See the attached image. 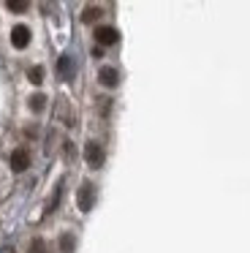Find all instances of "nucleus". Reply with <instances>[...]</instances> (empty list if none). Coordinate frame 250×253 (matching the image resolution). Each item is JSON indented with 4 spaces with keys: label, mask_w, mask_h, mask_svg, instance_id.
<instances>
[{
    "label": "nucleus",
    "mask_w": 250,
    "mask_h": 253,
    "mask_svg": "<svg viewBox=\"0 0 250 253\" xmlns=\"http://www.w3.org/2000/svg\"><path fill=\"white\" fill-rule=\"evenodd\" d=\"M76 204H79L82 212H90V210H92V204H95V185H92V182H82V185H79Z\"/></svg>",
    "instance_id": "1"
},
{
    "label": "nucleus",
    "mask_w": 250,
    "mask_h": 253,
    "mask_svg": "<svg viewBox=\"0 0 250 253\" xmlns=\"http://www.w3.org/2000/svg\"><path fill=\"white\" fill-rule=\"evenodd\" d=\"M84 158H87V164H90L92 169H101L106 153H103V147H101L98 142H87V144H84Z\"/></svg>",
    "instance_id": "2"
},
{
    "label": "nucleus",
    "mask_w": 250,
    "mask_h": 253,
    "mask_svg": "<svg viewBox=\"0 0 250 253\" xmlns=\"http://www.w3.org/2000/svg\"><path fill=\"white\" fill-rule=\"evenodd\" d=\"M95 41L98 46H114L120 41V33L114 28H109V25H101V28H95Z\"/></svg>",
    "instance_id": "3"
},
{
    "label": "nucleus",
    "mask_w": 250,
    "mask_h": 253,
    "mask_svg": "<svg viewBox=\"0 0 250 253\" xmlns=\"http://www.w3.org/2000/svg\"><path fill=\"white\" fill-rule=\"evenodd\" d=\"M27 166H30V153H27L25 147H16L14 153H11V169L19 174V171H25Z\"/></svg>",
    "instance_id": "4"
},
{
    "label": "nucleus",
    "mask_w": 250,
    "mask_h": 253,
    "mask_svg": "<svg viewBox=\"0 0 250 253\" xmlns=\"http://www.w3.org/2000/svg\"><path fill=\"white\" fill-rule=\"evenodd\" d=\"M11 44H14V49H27V44H30V30L25 25H16L11 30Z\"/></svg>",
    "instance_id": "5"
},
{
    "label": "nucleus",
    "mask_w": 250,
    "mask_h": 253,
    "mask_svg": "<svg viewBox=\"0 0 250 253\" xmlns=\"http://www.w3.org/2000/svg\"><path fill=\"white\" fill-rule=\"evenodd\" d=\"M98 82L103 84V87H117L120 84V74H117V68H112V66H103L101 71H98Z\"/></svg>",
    "instance_id": "6"
},
{
    "label": "nucleus",
    "mask_w": 250,
    "mask_h": 253,
    "mask_svg": "<svg viewBox=\"0 0 250 253\" xmlns=\"http://www.w3.org/2000/svg\"><path fill=\"white\" fill-rule=\"evenodd\" d=\"M57 71H60V77H63V79L74 77V60H71V55H63L57 60Z\"/></svg>",
    "instance_id": "7"
},
{
    "label": "nucleus",
    "mask_w": 250,
    "mask_h": 253,
    "mask_svg": "<svg viewBox=\"0 0 250 253\" xmlns=\"http://www.w3.org/2000/svg\"><path fill=\"white\" fill-rule=\"evenodd\" d=\"M30 112H36V115H41L43 112V106H46V95L43 93H36V95H30Z\"/></svg>",
    "instance_id": "8"
},
{
    "label": "nucleus",
    "mask_w": 250,
    "mask_h": 253,
    "mask_svg": "<svg viewBox=\"0 0 250 253\" xmlns=\"http://www.w3.org/2000/svg\"><path fill=\"white\" fill-rule=\"evenodd\" d=\"M101 8H98V6H87L84 8V11H82V22H84V25H90V22H95V19H101Z\"/></svg>",
    "instance_id": "9"
},
{
    "label": "nucleus",
    "mask_w": 250,
    "mask_h": 253,
    "mask_svg": "<svg viewBox=\"0 0 250 253\" xmlns=\"http://www.w3.org/2000/svg\"><path fill=\"white\" fill-rule=\"evenodd\" d=\"M27 253H46V242H43V237H33V240L27 242Z\"/></svg>",
    "instance_id": "10"
},
{
    "label": "nucleus",
    "mask_w": 250,
    "mask_h": 253,
    "mask_svg": "<svg viewBox=\"0 0 250 253\" xmlns=\"http://www.w3.org/2000/svg\"><path fill=\"white\" fill-rule=\"evenodd\" d=\"M74 245H76L74 234H63V237H60V251H63V253H74Z\"/></svg>",
    "instance_id": "11"
},
{
    "label": "nucleus",
    "mask_w": 250,
    "mask_h": 253,
    "mask_svg": "<svg viewBox=\"0 0 250 253\" xmlns=\"http://www.w3.org/2000/svg\"><path fill=\"white\" fill-rule=\"evenodd\" d=\"M27 79H30L33 84H41L43 82V66H33L30 71H27Z\"/></svg>",
    "instance_id": "12"
},
{
    "label": "nucleus",
    "mask_w": 250,
    "mask_h": 253,
    "mask_svg": "<svg viewBox=\"0 0 250 253\" xmlns=\"http://www.w3.org/2000/svg\"><path fill=\"white\" fill-rule=\"evenodd\" d=\"M5 8H8V11H14V14H19V11H27V3H25V0H8V3H5Z\"/></svg>",
    "instance_id": "13"
},
{
    "label": "nucleus",
    "mask_w": 250,
    "mask_h": 253,
    "mask_svg": "<svg viewBox=\"0 0 250 253\" xmlns=\"http://www.w3.org/2000/svg\"><path fill=\"white\" fill-rule=\"evenodd\" d=\"M60 193H63V185H57V191H54L52 202H49V210H54V207H57V202H60Z\"/></svg>",
    "instance_id": "14"
}]
</instances>
